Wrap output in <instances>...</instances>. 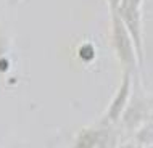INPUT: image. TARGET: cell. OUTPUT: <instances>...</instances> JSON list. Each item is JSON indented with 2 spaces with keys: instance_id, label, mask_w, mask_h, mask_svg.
Masks as SVG:
<instances>
[{
  "instance_id": "3957f363",
  "label": "cell",
  "mask_w": 153,
  "mask_h": 148,
  "mask_svg": "<svg viewBox=\"0 0 153 148\" xmlns=\"http://www.w3.org/2000/svg\"><path fill=\"white\" fill-rule=\"evenodd\" d=\"M131 76H134L132 73L129 71H124V76H123V82L118 89V93L116 97L113 98L110 108H108V119L110 121H118L121 118L124 108H126L127 101H129V97H131Z\"/></svg>"
},
{
  "instance_id": "277c9868",
  "label": "cell",
  "mask_w": 153,
  "mask_h": 148,
  "mask_svg": "<svg viewBox=\"0 0 153 148\" xmlns=\"http://www.w3.org/2000/svg\"><path fill=\"white\" fill-rule=\"evenodd\" d=\"M98 140H100V134H98L97 130L87 129L84 134L81 135L79 143H77L76 148H94L98 143Z\"/></svg>"
},
{
  "instance_id": "6da1fadb",
  "label": "cell",
  "mask_w": 153,
  "mask_h": 148,
  "mask_svg": "<svg viewBox=\"0 0 153 148\" xmlns=\"http://www.w3.org/2000/svg\"><path fill=\"white\" fill-rule=\"evenodd\" d=\"M110 16H111V42H113L116 56L124 71L135 74L137 68L140 66V61L134 39H132L131 32L127 31L126 24L123 23V19L119 18L116 10H110Z\"/></svg>"
},
{
  "instance_id": "5b68a950",
  "label": "cell",
  "mask_w": 153,
  "mask_h": 148,
  "mask_svg": "<svg viewBox=\"0 0 153 148\" xmlns=\"http://www.w3.org/2000/svg\"><path fill=\"white\" fill-rule=\"evenodd\" d=\"M119 2H121V0H106V3H108L110 10H116V8L119 7Z\"/></svg>"
},
{
  "instance_id": "7a4b0ae2",
  "label": "cell",
  "mask_w": 153,
  "mask_h": 148,
  "mask_svg": "<svg viewBox=\"0 0 153 148\" xmlns=\"http://www.w3.org/2000/svg\"><path fill=\"white\" fill-rule=\"evenodd\" d=\"M142 2L143 0H121L116 8L119 18L126 24L127 31L134 39L135 48H137L139 61H143V44H142Z\"/></svg>"
}]
</instances>
